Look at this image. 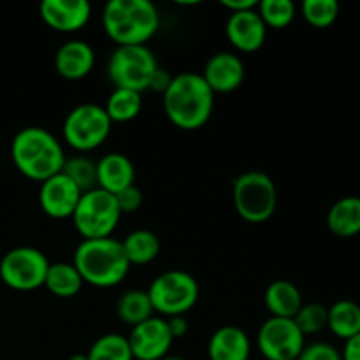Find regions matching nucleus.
Wrapping results in <instances>:
<instances>
[{"instance_id":"412c9836","label":"nucleus","mask_w":360,"mask_h":360,"mask_svg":"<svg viewBox=\"0 0 360 360\" xmlns=\"http://www.w3.org/2000/svg\"><path fill=\"white\" fill-rule=\"evenodd\" d=\"M264 304L271 316L294 319L304 302H302V294L297 285L288 280H276L264 292Z\"/></svg>"},{"instance_id":"a211bd4d","label":"nucleus","mask_w":360,"mask_h":360,"mask_svg":"<svg viewBox=\"0 0 360 360\" xmlns=\"http://www.w3.org/2000/svg\"><path fill=\"white\" fill-rule=\"evenodd\" d=\"M132 185H136V167L127 155L115 151L97 162V188L116 195Z\"/></svg>"},{"instance_id":"473e14b6","label":"nucleus","mask_w":360,"mask_h":360,"mask_svg":"<svg viewBox=\"0 0 360 360\" xmlns=\"http://www.w3.org/2000/svg\"><path fill=\"white\" fill-rule=\"evenodd\" d=\"M115 199L122 214H132L136 211H139L141 206H143V192L136 185L116 193Z\"/></svg>"},{"instance_id":"e433bc0d","label":"nucleus","mask_w":360,"mask_h":360,"mask_svg":"<svg viewBox=\"0 0 360 360\" xmlns=\"http://www.w3.org/2000/svg\"><path fill=\"white\" fill-rule=\"evenodd\" d=\"M341 359L343 360H360V334L354 336L352 340L345 341V347L341 350Z\"/></svg>"},{"instance_id":"393cba45","label":"nucleus","mask_w":360,"mask_h":360,"mask_svg":"<svg viewBox=\"0 0 360 360\" xmlns=\"http://www.w3.org/2000/svg\"><path fill=\"white\" fill-rule=\"evenodd\" d=\"M116 315L123 323L136 327L144 320L155 316L153 306H151L150 295L146 290H127L116 302Z\"/></svg>"},{"instance_id":"5701e85b","label":"nucleus","mask_w":360,"mask_h":360,"mask_svg":"<svg viewBox=\"0 0 360 360\" xmlns=\"http://www.w3.org/2000/svg\"><path fill=\"white\" fill-rule=\"evenodd\" d=\"M83 285V278L77 273L72 262L49 264L44 281V287L49 294L60 299H72L79 294Z\"/></svg>"},{"instance_id":"2eb2a0df","label":"nucleus","mask_w":360,"mask_h":360,"mask_svg":"<svg viewBox=\"0 0 360 360\" xmlns=\"http://www.w3.org/2000/svg\"><path fill=\"white\" fill-rule=\"evenodd\" d=\"M213 94H232L243 84L246 76L245 63L238 53L218 51L207 58L202 74Z\"/></svg>"},{"instance_id":"c756f323","label":"nucleus","mask_w":360,"mask_h":360,"mask_svg":"<svg viewBox=\"0 0 360 360\" xmlns=\"http://www.w3.org/2000/svg\"><path fill=\"white\" fill-rule=\"evenodd\" d=\"M301 14L315 28H329L340 16V4L336 0H304Z\"/></svg>"},{"instance_id":"0eeeda50","label":"nucleus","mask_w":360,"mask_h":360,"mask_svg":"<svg viewBox=\"0 0 360 360\" xmlns=\"http://www.w3.org/2000/svg\"><path fill=\"white\" fill-rule=\"evenodd\" d=\"M122 217L115 195L105 190L94 188L81 193L70 220L83 239H104L112 238Z\"/></svg>"},{"instance_id":"9d476101","label":"nucleus","mask_w":360,"mask_h":360,"mask_svg":"<svg viewBox=\"0 0 360 360\" xmlns=\"http://www.w3.org/2000/svg\"><path fill=\"white\" fill-rule=\"evenodd\" d=\"M49 260L34 246L9 250L0 260V280L16 292H32L44 287Z\"/></svg>"},{"instance_id":"c9c22d12","label":"nucleus","mask_w":360,"mask_h":360,"mask_svg":"<svg viewBox=\"0 0 360 360\" xmlns=\"http://www.w3.org/2000/svg\"><path fill=\"white\" fill-rule=\"evenodd\" d=\"M220 6L231 13H241V11L257 9L259 0H220Z\"/></svg>"},{"instance_id":"dca6fc26","label":"nucleus","mask_w":360,"mask_h":360,"mask_svg":"<svg viewBox=\"0 0 360 360\" xmlns=\"http://www.w3.org/2000/svg\"><path fill=\"white\" fill-rule=\"evenodd\" d=\"M225 35L239 53H255L266 44L267 27L257 9L231 13L225 23Z\"/></svg>"},{"instance_id":"f8f14e48","label":"nucleus","mask_w":360,"mask_h":360,"mask_svg":"<svg viewBox=\"0 0 360 360\" xmlns=\"http://www.w3.org/2000/svg\"><path fill=\"white\" fill-rule=\"evenodd\" d=\"M127 340L134 360H162L169 355L174 343L167 322L162 316H151L132 327Z\"/></svg>"},{"instance_id":"7ed1b4c3","label":"nucleus","mask_w":360,"mask_h":360,"mask_svg":"<svg viewBox=\"0 0 360 360\" xmlns=\"http://www.w3.org/2000/svg\"><path fill=\"white\" fill-rule=\"evenodd\" d=\"M160 27V14L150 0H111L102 11V28L116 46H146Z\"/></svg>"},{"instance_id":"20e7f679","label":"nucleus","mask_w":360,"mask_h":360,"mask_svg":"<svg viewBox=\"0 0 360 360\" xmlns=\"http://www.w3.org/2000/svg\"><path fill=\"white\" fill-rule=\"evenodd\" d=\"M72 264L83 283L95 288L118 287L130 271L122 241L116 238L83 239L74 252Z\"/></svg>"},{"instance_id":"7c9ffc66","label":"nucleus","mask_w":360,"mask_h":360,"mask_svg":"<svg viewBox=\"0 0 360 360\" xmlns=\"http://www.w3.org/2000/svg\"><path fill=\"white\" fill-rule=\"evenodd\" d=\"M327 320H329V308L320 302H308L302 304L297 315L294 316V322L301 329L304 336H315L327 329Z\"/></svg>"},{"instance_id":"b1692460","label":"nucleus","mask_w":360,"mask_h":360,"mask_svg":"<svg viewBox=\"0 0 360 360\" xmlns=\"http://www.w3.org/2000/svg\"><path fill=\"white\" fill-rule=\"evenodd\" d=\"M327 329L338 338V340L348 341L360 334V304L350 299L336 301L329 308V320Z\"/></svg>"},{"instance_id":"f03ea898","label":"nucleus","mask_w":360,"mask_h":360,"mask_svg":"<svg viewBox=\"0 0 360 360\" xmlns=\"http://www.w3.org/2000/svg\"><path fill=\"white\" fill-rule=\"evenodd\" d=\"M165 116L179 130H199L210 122L214 109V94L197 72L172 76L171 84L162 95Z\"/></svg>"},{"instance_id":"4c0bfd02","label":"nucleus","mask_w":360,"mask_h":360,"mask_svg":"<svg viewBox=\"0 0 360 360\" xmlns=\"http://www.w3.org/2000/svg\"><path fill=\"white\" fill-rule=\"evenodd\" d=\"M162 360H186L185 357H181V355H174V354H169V355H165L164 359Z\"/></svg>"},{"instance_id":"9b49d317","label":"nucleus","mask_w":360,"mask_h":360,"mask_svg":"<svg viewBox=\"0 0 360 360\" xmlns=\"http://www.w3.org/2000/svg\"><path fill=\"white\" fill-rule=\"evenodd\" d=\"M306 347V336L294 319L269 316L257 333V348L266 360H297Z\"/></svg>"},{"instance_id":"a878e982","label":"nucleus","mask_w":360,"mask_h":360,"mask_svg":"<svg viewBox=\"0 0 360 360\" xmlns=\"http://www.w3.org/2000/svg\"><path fill=\"white\" fill-rule=\"evenodd\" d=\"M104 109L112 123H129L139 116L143 109V98L139 91L115 88L105 101Z\"/></svg>"},{"instance_id":"c85d7f7f","label":"nucleus","mask_w":360,"mask_h":360,"mask_svg":"<svg viewBox=\"0 0 360 360\" xmlns=\"http://www.w3.org/2000/svg\"><path fill=\"white\" fill-rule=\"evenodd\" d=\"M257 13L269 28H287L297 16V6L292 0H260Z\"/></svg>"},{"instance_id":"423d86ee","label":"nucleus","mask_w":360,"mask_h":360,"mask_svg":"<svg viewBox=\"0 0 360 360\" xmlns=\"http://www.w3.org/2000/svg\"><path fill=\"white\" fill-rule=\"evenodd\" d=\"M153 311L162 319L185 316L199 301V283L190 273L169 269L158 274L148 287Z\"/></svg>"},{"instance_id":"ddd939ff","label":"nucleus","mask_w":360,"mask_h":360,"mask_svg":"<svg viewBox=\"0 0 360 360\" xmlns=\"http://www.w3.org/2000/svg\"><path fill=\"white\" fill-rule=\"evenodd\" d=\"M81 192L63 172L46 179L39 186V206L53 220L72 218Z\"/></svg>"},{"instance_id":"bb28decb","label":"nucleus","mask_w":360,"mask_h":360,"mask_svg":"<svg viewBox=\"0 0 360 360\" xmlns=\"http://www.w3.org/2000/svg\"><path fill=\"white\" fill-rule=\"evenodd\" d=\"M88 360H134L127 336L118 333H109L97 338L90 350L86 352Z\"/></svg>"},{"instance_id":"6ab92c4d","label":"nucleus","mask_w":360,"mask_h":360,"mask_svg":"<svg viewBox=\"0 0 360 360\" xmlns=\"http://www.w3.org/2000/svg\"><path fill=\"white\" fill-rule=\"evenodd\" d=\"M250 355L252 341L241 327L221 326L207 341L210 360H248Z\"/></svg>"},{"instance_id":"58836bf2","label":"nucleus","mask_w":360,"mask_h":360,"mask_svg":"<svg viewBox=\"0 0 360 360\" xmlns=\"http://www.w3.org/2000/svg\"><path fill=\"white\" fill-rule=\"evenodd\" d=\"M69 360H88V359H86V354H74L70 355Z\"/></svg>"},{"instance_id":"aec40b11","label":"nucleus","mask_w":360,"mask_h":360,"mask_svg":"<svg viewBox=\"0 0 360 360\" xmlns=\"http://www.w3.org/2000/svg\"><path fill=\"white\" fill-rule=\"evenodd\" d=\"M327 229L336 238L348 239L360 234V197L347 195L338 199L327 211Z\"/></svg>"},{"instance_id":"39448f33","label":"nucleus","mask_w":360,"mask_h":360,"mask_svg":"<svg viewBox=\"0 0 360 360\" xmlns=\"http://www.w3.org/2000/svg\"><path fill=\"white\" fill-rule=\"evenodd\" d=\"M232 202L243 220L264 224L278 207L276 185L266 172L246 171L232 183Z\"/></svg>"},{"instance_id":"f257e3e1","label":"nucleus","mask_w":360,"mask_h":360,"mask_svg":"<svg viewBox=\"0 0 360 360\" xmlns=\"http://www.w3.org/2000/svg\"><path fill=\"white\" fill-rule=\"evenodd\" d=\"M11 158L20 174L42 183L60 174L65 164V150L44 127H25L11 141Z\"/></svg>"},{"instance_id":"cd10ccee","label":"nucleus","mask_w":360,"mask_h":360,"mask_svg":"<svg viewBox=\"0 0 360 360\" xmlns=\"http://www.w3.org/2000/svg\"><path fill=\"white\" fill-rule=\"evenodd\" d=\"M62 172L79 188L81 193L97 188V162L84 155L67 158Z\"/></svg>"},{"instance_id":"2f4dec72","label":"nucleus","mask_w":360,"mask_h":360,"mask_svg":"<svg viewBox=\"0 0 360 360\" xmlns=\"http://www.w3.org/2000/svg\"><path fill=\"white\" fill-rule=\"evenodd\" d=\"M297 360H343L341 352L334 345L326 341H315V343L306 345Z\"/></svg>"},{"instance_id":"4468645a","label":"nucleus","mask_w":360,"mask_h":360,"mask_svg":"<svg viewBox=\"0 0 360 360\" xmlns=\"http://www.w3.org/2000/svg\"><path fill=\"white\" fill-rule=\"evenodd\" d=\"M42 21L60 34H74L86 27L91 18L88 0H44L39 6Z\"/></svg>"},{"instance_id":"6e6552de","label":"nucleus","mask_w":360,"mask_h":360,"mask_svg":"<svg viewBox=\"0 0 360 360\" xmlns=\"http://www.w3.org/2000/svg\"><path fill=\"white\" fill-rule=\"evenodd\" d=\"M111 130L112 122L109 120L104 105L86 102L67 112L63 120L62 136L72 150L88 153L101 148L109 139Z\"/></svg>"},{"instance_id":"1a4fd4ad","label":"nucleus","mask_w":360,"mask_h":360,"mask_svg":"<svg viewBox=\"0 0 360 360\" xmlns=\"http://www.w3.org/2000/svg\"><path fill=\"white\" fill-rule=\"evenodd\" d=\"M155 53L148 46H116L108 62V77L115 88L143 94L158 70Z\"/></svg>"},{"instance_id":"72a5a7b5","label":"nucleus","mask_w":360,"mask_h":360,"mask_svg":"<svg viewBox=\"0 0 360 360\" xmlns=\"http://www.w3.org/2000/svg\"><path fill=\"white\" fill-rule=\"evenodd\" d=\"M165 322H167L172 340H181L188 334V320H186V316H171V319H165Z\"/></svg>"},{"instance_id":"f704fd0d","label":"nucleus","mask_w":360,"mask_h":360,"mask_svg":"<svg viewBox=\"0 0 360 360\" xmlns=\"http://www.w3.org/2000/svg\"><path fill=\"white\" fill-rule=\"evenodd\" d=\"M171 81H172L171 74H169L165 69H162V67H158V70L155 72V76H153V79H151L150 88H148V90H153L155 94L164 95L165 90L169 88V84H171Z\"/></svg>"},{"instance_id":"f3484780","label":"nucleus","mask_w":360,"mask_h":360,"mask_svg":"<svg viewBox=\"0 0 360 360\" xmlns=\"http://www.w3.org/2000/svg\"><path fill=\"white\" fill-rule=\"evenodd\" d=\"M95 67V49L81 39L67 41L56 49L55 69L63 79L79 81Z\"/></svg>"},{"instance_id":"4be33fe9","label":"nucleus","mask_w":360,"mask_h":360,"mask_svg":"<svg viewBox=\"0 0 360 360\" xmlns=\"http://www.w3.org/2000/svg\"><path fill=\"white\" fill-rule=\"evenodd\" d=\"M122 246L130 267L146 266L160 255V239L148 229H137V231L127 234L122 241Z\"/></svg>"}]
</instances>
